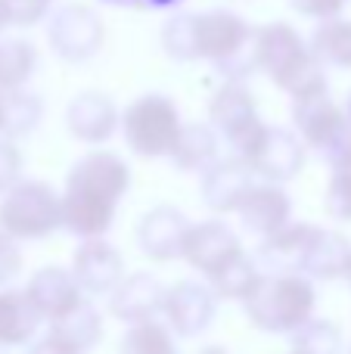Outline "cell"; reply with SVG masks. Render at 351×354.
<instances>
[{"mask_svg":"<svg viewBox=\"0 0 351 354\" xmlns=\"http://www.w3.org/2000/svg\"><path fill=\"white\" fill-rule=\"evenodd\" d=\"M131 189V165L118 153L93 149L72 165L62 189V227L78 239L106 236L118 202Z\"/></svg>","mask_w":351,"mask_h":354,"instance_id":"cell-1","label":"cell"},{"mask_svg":"<svg viewBox=\"0 0 351 354\" xmlns=\"http://www.w3.org/2000/svg\"><path fill=\"white\" fill-rule=\"evenodd\" d=\"M252 56L255 68L265 72L292 100L327 91V72H323L327 66L317 59L311 44H305L292 25L267 22L255 28Z\"/></svg>","mask_w":351,"mask_h":354,"instance_id":"cell-2","label":"cell"},{"mask_svg":"<svg viewBox=\"0 0 351 354\" xmlns=\"http://www.w3.org/2000/svg\"><path fill=\"white\" fill-rule=\"evenodd\" d=\"M317 292L302 270H261L255 289L243 299L249 324L261 333L290 336L292 330L314 317Z\"/></svg>","mask_w":351,"mask_h":354,"instance_id":"cell-3","label":"cell"},{"mask_svg":"<svg viewBox=\"0 0 351 354\" xmlns=\"http://www.w3.org/2000/svg\"><path fill=\"white\" fill-rule=\"evenodd\" d=\"M0 227L12 239H47L62 227V193L44 180L19 177L0 199Z\"/></svg>","mask_w":351,"mask_h":354,"instance_id":"cell-4","label":"cell"},{"mask_svg":"<svg viewBox=\"0 0 351 354\" xmlns=\"http://www.w3.org/2000/svg\"><path fill=\"white\" fill-rule=\"evenodd\" d=\"M184 128L178 103L165 93H143L124 109L122 134L124 143L140 159H168Z\"/></svg>","mask_w":351,"mask_h":354,"instance_id":"cell-5","label":"cell"},{"mask_svg":"<svg viewBox=\"0 0 351 354\" xmlns=\"http://www.w3.org/2000/svg\"><path fill=\"white\" fill-rule=\"evenodd\" d=\"M196 35H199V59L215 62L234 81H240L243 75L255 68V56H252L255 31L234 10L199 12Z\"/></svg>","mask_w":351,"mask_h":354,"instance_id":"cell-6","label":"cell"},{"mask_svg":"<svg viewBox=\"0 0 351 354\" xmlns=\"http://www.w3.org/2000/svg\"><path fill=\"white\" fill-rule=\"evenodd\" d=\"M47 41L53 53L66 62H87L99 53L106 41V25L99 12L87 3H66L50 16Z\"/></svg>","mask_w":351,"mask_h":354,"instance_id":"cell-7","label":"cell"},{"mask_svg":"<svg viewBox=\"0 0 351 354\" xmlns=\"http://www.w3.org/2000/svg\"><path fill=\"white\" fill-rule=\"evenodd\" d=\"M240 159H246L249 168L255 171V177H261V180L286 183L305 168L308 147H305V140L298 137V131L265 124Z\"/></svg>","mask_w":351,"mask_h":354,"instance_id":"cell-8","label":"cell"},{"mask_svg":"<svg viewBox=\"0 0 351 354\" xmlns=\"http://www.w3.org/2000/svg\"><path fill=\"white\" fill-rule=\"evenodd\" d=\"M209 122L215 124V131L230 143V149L236 156L246 153V147L265 128L255 97L240 81H227L224 87L215 91V97L209 100Z\"/></svg>","mask_w":351,"mask_h":354,"instance_id":"cell-9","label":"cell"},{"mask_svg":"<svg viewBox=\"0 0 351 354\" xmlns=\"http://www.w3.org/2000/svg\"><path fill=\"white\" fill-rule=\"evenodd\" d=\"M218 314V295L209 283L199 280H178L174 286L165 289V301H162V317L171 326L174 336L193 339L202 336L211 326Z\"/></svg>","mask_w":351,"mask_h":354,"instance_id":"cell-10","label":"cell"},{"mask_svg":"<svg viewBox=\"0 0 351 354\" xmlns=\"http://www.w3.org/2000/svg\"><path fill=\"white\" fill-rule=\"evenodd\" d=\"M193 221L178 205H155L137 224V245L149 261H174L184 258V243Z\"/></svg>","mask_w":351,"mask_h":354,"instance_id":"cell-11","label":"cell"},{"mask_svg":"<svg viewBox=\"0 0 351 354\" xmlns=\"http://www.w3.org/2000/svg\"><path fill=\"white\" fill-rule=\"evenodd\" d=\"M72 274L87 295H109L124 280V258L106 236L81 239L72 252Z\"/></svg>","mask_w":351,"mask_h":354,"instance_id":"cell-12","label":"cell"},{"mask_svg":"<svg viewBox=\"0 0 351 354\" xmlns=\"http://www.w3.org/2000/svg\"><path fill=\"white\" fill-rule=\"evenodd\" d=\"M243 249L246 245L240 243V236L221 218H211V221H199V224L190 227L187 243H184V261L209 280L211 274H218Z\"/></svg>","mask_w":351,"mask_h":354,"instance_id":"cell-13","label":"cell"},{"mask_svg":"<svg viewBox=\"0 0 351 354\" xmlns=\"http://www.w3.org/2000/svg\"><path fill=\"white\" fill-rule=\"evenodd\" d=\"M25 292H28V299L35 301V308L41 311V317L47 324H56L66 314H72L87 295L81 289V283L75 280L72 268H56V264L35 270Z\"/></svg>","mask_w":351,"mask_h":354,"instance_id":"cell-14","label":"cell"},{"mask_svg":"<svg viewBox=\"0 0 351 354\" xmlns=\"http://www.w3.org/2000/svg\"><path fill=\"white\" fill-rule=\"evenodd\" d=\"M292 124H296L298 137L305 140L308 149H323L336 140L342 128L348 124V115L336 100H330V93H311V97L292 100Z\"/></svg>","mask_w":351,"mask_h":354,"instance_id":"cell-15","label":"cell"},{"mask_svg":"<svg viewBox=\"0 0 351 354\" xmlns=\"http://www.w3.org/2000/svg\"><path fill=\"white\" fill-rule=\"evenodd\" d=\"M66 128L81 143H106L122 128V112L112 97L99 91H84L66 106Z\"/></svg>","mask_w":351,"mask_h":354,"instance_id":"cell-16","label":"cell"},{"mask_svg":"<svg viewBox=\"0 0 351 354\" xmlns=\"http://www.w3.org/2000/svg\"><path fill=\"white\" fill-rule=\"evenodd\" d=\"M255 183V171L249 168L246 159L240 156H227V159H218L211 168L202 171V202L218 214H227V212H236L240 202L246 199V193L252 189Z\"/></svg>","mask_w":351,"mask_h":354,"instance_id":"cell-17","label":"cell"},{"mask_svg":"<svg viewBox=\"0 0 351 354\" xmlns=\"http://www.w3.org/2000/svg\"><path fill=\"white\" fill-rule=\"evenodd\" d=\"M240 224L255 236H271L280 227H286L292 221V199L280 183L274 180H255L252 189L246 193V199L236 208Z\"/></svg>","mask_w":351,"mask_h":354,"instance_id":"cell-18","label":"cell"},{"mask_svg":"<svg viewBox=\"0 0 351 354\" xmlns=\"http://www.w3.org/2000/svg\"><path fill=\"white\" fill-rule=\"evenodd\" d=\"M162 301H165V286L153 274L137 270L124 274V280L109 292V314L134 326L143 320H155V314H162Z\"/></svg>","mask_w":351,"mask_h":354,"instance_id":"cell-19","label":"cell"},{"mask_svg":"<svg viewBox=\"0 0 351 354\" xmlns=\"http://www.w3.org/2000/svg\"><path fill=\"white\" fill-rule=\"evenodd\" d=\"M321 227L308 224V221H290L286 227H280L277 233L261 239L258 252V264H265L267 270H302V261L308 255L311 239L317 236Z\"/></svg>","mask_w":351,"mask_h":354,"instance_id":"cell-20","label":"cell"},{"mask_svg":"<svg viewBox=\"0 0 351 354\" xmlns=\"http://www.w3.org/2000/svg\"><path fill=\"white\" fill-rule=\"evenodd\" d=\"M221 140L224 137L215 131V124H199V122H190L180 128L178 134V143L171 149V165L178 171H187V174H202L205 168H211L218 159H221Z\"/></svg>","mask_w":351,"mask_h":354,"instance_id":"cell-21","label":"cell"},{"mask_svg":"<svg viewBox=\"0 0 351 354\" xmlns=\"http://www.w3.org/2000/svg\"><path fill=\"white\" fill-rule=\"evenodd\" d=\"M44 317L25 289H0V345L19 348L31 345Z\"/></svg>","mask_w":351,"mask_h":354,"instance_id":"cell-22","label":"cell"},{"mask_svg":"<svg viewBox=\"0 0 351 354\" xmlns=\"http://www.w3.org/2000/svg\"><path fill=\"white\" fill-rule=\"evenodd\" d=\"M348 261H351L348 236H342L339 230H323L321 227L308 245L302 274H308L311 280H342L348 270Z\"/></svg>","mask_w":351,"mask_h":354,"instance_id":"cell-23","label":"cell"},{"mask_svg":"<svg viewBox=\"0 0 351 354\" xmlns=\"http://www.w3.org/2000/svg\"><path fill=\"white\" fill-rule=\"evenodd\" d=\"M308 44L323 66L351 72V19H321V25L314 28Z\"/></svg>","mask_w":351,"mask_h":354,"instance_id":"cell-24","label":"cell"},{"mask_svg":"<svg viewBox=\"0 0 351 354\" xmlns=\"http://www.w3.org/2000/svg\"><path fill=\"white\" fill-rule=\"evenodd\" d=\"M261 277V268H258V258L249 255L246 249L240 252V255H234L227 264H224L218 274H211L209 286L215 289L218 299H227V301H243L249 292L255 289V283H258Z\"/></svg>","mask_w":351,"mask_h":354,"instance_id":"cell-25","label":"cell"},{"mask_svg":"<svg viewBox=\"0 0 351 354\" xmlns=\"http://www.w3.org/2000/svg\"><path fill=\"white\" fill-rule=\"evenodd\" d=\"M37 68L35 44L22 37H6L0 41V91H19L31 81Z\"/></svg>","mask_w":351,"mask_h":354,"instance_id":"cell-26","label":"cell"},{"mask_svg":"<svg viewBox=\"0 0 351 354\" xmlns=\"http://www.w3.org/2000/svg\"><path fill=\"white\" fill-rule=\"evenodd\" d=\"M50 330L59 333L62 339H68L81 354H87L91 348H97L99 339H103V317H99L97 308L84 299L72 314H66V317L56 320V324H50Z\"/></svg>","mask_w":351,"mask_h":354,"instance_id":"cell-27","label":"cell"},{"mask_svg":"<svg viewBox=\"0 0 351 354\" xmlns=\"http://www.w3.org/2000/svg\"><path fill=\"white\" fill-rule=\"evenodd\" d=\"M290 351L292 354H342L345 351V339H342V330L333 320L311 317L298 330L290 333Z\"/></svg>","mask_w":351,"mask_h":354,"instance_id":"cell-28","label":"cell"},{"mask_svg":"<svg viewBox=\"0 0 351 354\" xmlns=\"http://www.w3.org/2000/svg\"><path fill=\"white\" fill-rule=\"evenodd\" d=\"M199 12H174L162 25V50L178 62H196L199 59V35H196Z\"/></svg>","mask_w":351,"mask_h":354,"instance_id":"cell-29","label":"cell"},{"mask_svg":"<svg viewBox=\"0 0 351 354\" xmlns=\"http://www.w3.org/2000/svg\"><path fill=\"white\" fill-rule=\"evenodd\" d=\"M3 93V112H6V124H3V137H22L41 124L44 106L35 93H28L25 87L19 91H0Z\"/></svg>","mask_w":351,"mask_h":354,"instance_id":"cell-30","label":"cell"},{"mask_svg":"<svg viewBox=\"0 0 351 354\" xmlns=\"http://www.w3.org/2000/svg\"><path fill=\"white\" fill-rule=\"evenodd\" d=\"M122 354H180L174 345L171 326L155 324V320H143L134 324L122 339Z\"/></svg>","mask_w":351,"mask_h":354,"instance_id":"cell-31","label":"cell"},{"mask_svg":"<svg viewBox=\"0 0 351 354\" xmlns=\"http://www.w3.org/2000/svg\"><path fill=\"white\" fill-rule=\"evenodd\" d=\"M323 212L339 224H351V168L348 171H333L323 193Z\"/></svg>","mask_w":351,"mask_h":354,"instance_id":"cell-32","label":"cell"},{"mask_svg":"<svg viewBox=\"0 0 351 354\" xmlns=\"http://www.w3.org/2000/svg\"><path fill=\"white\" fill-rule=\"evenodd\" d=\"M3 3H6V10H10V22L28 28V25H37L47 16L53 0H3Z\"/></svg>","mask_w":351,"mask_h":354,"instance_id":"cell-33","label":"cell"},{"mask_svg":"<svg viewBox=\"0 0 351 354\" xmlns=\"http://www.w3.org/2000/svg\"><path fill=\"white\" fill-rule=\"evenodd\" d=\"M22 174V153L10 137H0V193L12 187Z\"/></svg>","mask_w":351,"mask_h":354,"instance_id":"cell-34","label":"cell"},{"mask_svg":"<svg viewBox=\"0 0 351 354\" xmlns=\"http://www.w3.org/2000/svg\"><path fill=\"white\" fill-rule=\"evenodd\" d=\"M19 239L10 233L0 236V289H6L19 274H22V252H19Z\"/></svg>","mask_w":351,"mask_h":354,"instance_id":"cell-35","label":"cell"},{"mask_svg":"<svg viewBox=\"0 0 351 354\" xmlns=\"http://www.w3.org/2000/svg\"><path fill=\"white\" fill-rule=\"evenodd\" d=\"M321 156L327 159V165L333 168V171H348L351 168V122L336 134V140L330 143Z\"/></svg>","mask_w":351,"mask_h":354,"instance_id":"cell-36","label":"cell"},{"mask_svg":"<svg viewBox=\"0 0 351 354\" xmlns=\"http://www.w3.org/2000/svg\"><path fill=\"white\" fill-rule=\"evenodd\" d=\"M290 6L298 12V16H308V19H333L339 16L342 10L348 6V0H290Z\"/></svg>","mask_w":351,"mask_h":354,"instance_id":"cell-37","label":"cell"},{"mask_svg":"<svg viewBox=\"0 0 351 354\" xmlns=\"http://www.w3.org/2000/svg\"><path fill=\"white\" fill-rule=\"evenodd\" d=\"M25 354H81V351L75 348L68 339H62L59 333L47 330L44 336H35V342L28 345V351Z\"/></svg>","mask_w":351,"mask_h":354,"instance_id":"cell-38","label":"cell"},{"mask_svg":"<svg viewBox=\"0 0 351 354\" xmlns=\"http://www.w3.org/2000/svg\"><path fill=\"white\" fill-rule=\"evenodd\" d=\"M109 6H128V10H174L184 0H99Z\"/></svg>","mask_w":351,"mask_h":354,"instance_id":"cell-39","label":"cell"},{"mask_svg":"<svg viewBox=\"0 0 351 354\" xmlns=\"http://www.w3.org/2000/svg\"><path fill=\"white\" fill-rule=\"evenodd\" d=\"M6 25H12V22H10V10H6V3L0 0V31H3Z\"/></svg>","mask_w":351,"mask_h":354,"instance_id":"cell-40","label":"cell"},{"mask_svg":"<svg viewBox=\"0 0 351 354\" xmlns=\"http://www.w3.org/2000/svg\"><path fill=\"white\" fill-rule=\"evenodd\" d=\"M196 354H230V351L221 348V345H205V348H199Z\"/></svg>","mask_w":351,"mask_h":354,"instance_id":"cell-41","label":"cell"},{"mask_svg":"<svg viewBox=\"0 0 351 354\" xmlns=\"http://www.w3.org/2000/svg\"><path fill=\"white\" fill-rule=\"evenodd\" d=\"M3 124H6V112H3V93H0V137H3Z\"/></svg>","mask_w":351,"mask_h":354,"instance_id":"cell-42","label":"cell"},{"mask_svg":"<svg viewBox=\"0 0 351 354\" xmlns=\"http://www.w3.org/2000/svg\"><path fill=\"white\" fill-rule=\"evenodd\" d=\"M342 109H345V115H348V122H351V91H348V97H345V103H342Z\"/></svg>","mask_w":351,"mask_h":354,"instance_id":"cell-43","label":"cell"},{"mask_svg":"<svg viewBox=\"0 0 351 354\" xmlns=\"http://www.w3.org/2000/svg\"><path fill=\"white\" fill-rule=\"evenodd\" d=\"M342 280H345L348 286H351V261H348V270H345V277H342Z\"/></svg>","mask_w":351,"mask_h":354,"instance_id":"cell-44","label":"cell"},{"mask_svg":"<svg viewBox=\"0 0 351 354\" xmlns=\"http://www.w3.org/2000/svg\"><path fill=\"white\" fill-rule=\"evenodd\" d=\"M0 236H3V227H0Z\"/></svg>","mask_w":351,"mask_h":354,"instance_id":"cell-45","label":"cell"},{"mask_svg":"<svg viewBox=\"0 0 351 354\" xmlns=\"http://www.w3.org/2000/svg\"><path fill=\"white\" fill-rule=\"evenodd\" d=\"M348 354H351V351H348Z\"/></svg>","mask_w":351,"mask_h":354,"instance_id":"cell-46","label":"cell"}]
</instances>
